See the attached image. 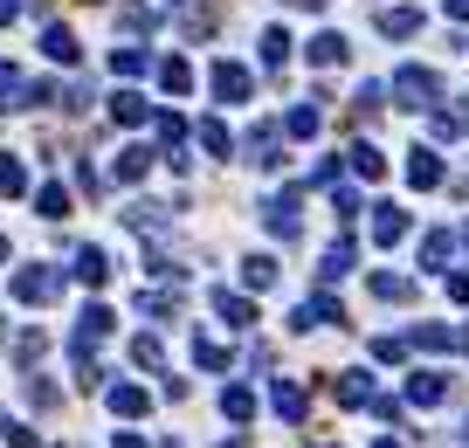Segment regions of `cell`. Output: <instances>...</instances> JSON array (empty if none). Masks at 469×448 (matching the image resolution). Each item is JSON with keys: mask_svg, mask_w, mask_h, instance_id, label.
I'll return each mask as SVG.
<instances>
[{"mask_svg": "<svg viewBox=\"0 0 469 448\" xmlns=\"http://www.w3.org/2000/svg\"><path fill=\"white\" fill-rule=\"evenodd\" d=\"M77 269H83V283H104V255H97V248H83Z\"/></svg>", "mask_w": 469, "mask_h": 448, "instance_id": "cell-1", "label": "cell"}, {"mask_svg": "<svg viewBox=\"0 0 469 448\" xmlns=\"http://www.w3.org/2000/svg\"><path fill=\"white\" fill-rule=\"evenodd\" d=\"M110 407H118V414H139L145 393H139V387H118V393H110Z\"/></svg>", "mask_w": 469, "mask_h": 448, "instance_id": "cell-2", "label": "cell"}]
</instances>
